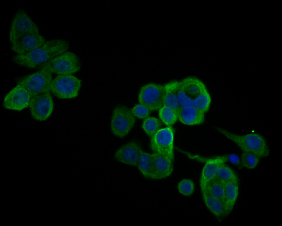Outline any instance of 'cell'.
<instances>
[{
  "label": "cell",
  "mask_w": 282,
  "mask_h": 226,
  "mask_svg": "<svg viewBox=\"0 0 282 226\" xmlns=\"http://www.w3.org/2000/svg\"><path fill=\"white\" fill-rule=\"evenodd\" d=\"M69 44L62 39L47 41L41 46L23 54L13 56L12 59L16 64L30 69L38 67L50 59L65 52Z\"/></svg>",
  "instance_id": "6da1fadb"
},
{
  "label": "cell",
  "mask_w": 282,
  "mask_h": 226,
  "mask_svg": "<svg viewBox=\"0 0 282 226\" xmlns=\"http://www.w3.org/2000/svg\"><path fill=\"white\" fill-rule=\"evenodd\" d=\"M221 134L236 144L243 152H250L260 158L268 156L270 150L265 138L256 133L240 135L233 133L222 128L216 127Z\"/></svg>",
  "instance_id": "7a4b0ae2"
},
{
  "label": "cell",
  "mask_w": 282,
  "mask_h": 226,
  "mask_svg": "<svg viewBox=\"0 0 282 226\" xmlns=\"http://www.w3.org/2000/svg\"><path fill=\"white\" fill-rule=\"evenodd\" d=\"M39 69L16 81L17 84L22 86L28 91L31 97L50 91L52 73L46 69Z\"/></svg>",
  "instance_id": "3957f363"
},
{
  "label": "cell",
  "mask_w": 282,
  "mask_h": 226,
  "mask_svg": "<svg viewBox=\"0 0 282 226\" xmlns=\"http://www.w3.org/2000/svg\"><path fill=\"white\" fill-rule=\"evenodd\" d=\"M81 63L75 53L66 52L55 57L38 67L44 68L52 73L60 75H72L80 70Z\"/></svg>",
  "instance_id": "277c9868"
},
{
  "label": "cell",
  "mask_w": 282,
  "mask_h": 226,
  "mask_svg": "<svg viewBox=\"0 0 282 226\" xmlns=\"http://www.w3.org/2000/svg\"><path fill=\"white\" fill-rule=\"evenodd\" d=\"M81 86V81L72 75H58L52 79L50 91L60 99L76 97Z\"/></svg>",
  "instance_id": "5b68a950"
},
{
  "label": "cell",
  "mask_w": 282,
  "mask_h": 226,
  "mask_svg": "<svg viewBox=\"0 0 282 226\" xmlns=\"http://www.w3.org/2000/svg\"><path fill=\"white\" fill-rule=\"evenodd\" d=\"M136 122L135 117L126 106L119 105L114 109L111 117L110 127L115 136L124 137L129 132Z\"/></svg>",
  "instance_id": "8992f818"
},
{
  "label": "cell",
  "mask_w": 282,
  "mask_h": 226,
  "mask_svg": "<svg viewBox=\"0 0 282 226\" xmlns=\"http://www.w3.org/2000/svg\"><path fill=\"white\" fill-rule=\"evenodd\" d=\"M165 92L164 86L149 83L141 88L138 101L140 104L145 106L151 111H156L163 106Z\"/></svg>",
  "instance_id": "52a82bcc"
},
{
  "label": "cell",
  "mask_w": 282,
  "mask_h": 226,
  "mask_svg": "<svg viewBox=\"0 0 282 226\" xmlns=\"http://www.w3.org/2000/svg\"><path fill=\"white\" fill-rule=\"evenodd\" d=\"M39 33L38 26L24 10H18L10 24L9 37L10 42L25 35Z\"/></svg>",
  "instance_id": "ba28073f"
},
{
  "label": "cell",
  "mask_w": 282,
  "mask_h": 226,
  "mask_svg": "<svg viewBox=\"0 0 282 226\" xmlns=\"http://www.w3.org/2000/svg\"><path fill=\"white\" fill-rule=\"evenodd\" d=\"M175 130L172 126L160 129L150 138V147L153 153L168 156L174 161L173 142Z\"/></svg>",
  "instance_id": "9c48e42d"
},
{
  "label": "cell",
  "mask_w": 282,
  "mask_h": 226,
  "mask_svg": "<svg viewBox=\"0 0 282 226\" xmlns=\"http://www.w3.org/2000/svg\"><path fill=\"white\" fill-rule=\"evenodd\" d=\"M28 106L35 119L40 121L46 120L51 116L54 108L50 92L47 91L31 97Z\"/></svg>",
  "instance_id": "30bf717a"
},
{
  "label": "cell",
  "mask_w": 282,
  "mask_h": 226,
  "mask_svg": "<svg viewBox=\"0 0 282 226\" xmlns=\"http://www.w3.org/2000/svg\"><path fill=\"white\" fill-rule=\"evenodd\" d=\"M31 96L23 86L17 85L5 96L3 106L5 109L21 111L29 106Z\"/></svg>",
  "instance_id": "8fae6325"
},
{
  "label": "cell",
  "mask_w": 282,
  "mask_h": 226,
  "mask_svg": "<svg viewBox=\"0 0 282 226\" xmlns=\"http://www.w3.org/2000/svg\"><path fill=\"white\" fill-rule=\"evenodd\" d=\"M46 41L40 33L27 34L10 42L11 49L17 54H23L41 46Z\"/></svg>",
  "instance_id": "7c38bea8"
},
{
  "label": "cell",
  "mask_w": 282,
  "mask_h": 226,
  "mask_svg": "<svg viewBox=\"0 0 282 226\" xmlns=\"http://www.w3.org/2000/svg\"><path fill=\"white\" fill-rule=\"evenodd\" d=\"M152 172L151 179L167 178L172 173L174 161L167 156L158 153L151 154Z\"/></svg>",
  "instance_id": "4fadbf2b"
},
{
  "label": "cell",
  "mask_w": 282,
  "mask_h": 226,
  "mask_svg": "<svg viewBox=\"0 0 282 226\" xmlns=\"http://www.w3.org/2000/svg\"><path fill=\"white\" fill-rule=\"evenodd\" d=\"M142 149L139 144L135 141L130 142L123 145L115 152V159L121 163L137 166L138 159Z\"/></svg>",
  "instance_id": "5bb4252c"
},
{
  "label": "cell",
  "mask_w": 282,
  "mask_h": 226,
  "mask_svg": "<svg viewBox=\"0 0 282 226\" xmlns=\"http://www.w3.org/2000/svg\"><path fill=\"white\" fill-rule=\"evenodd\" d=\"M228 160V155H224L217 156L206 161L202 170L200 178L201 190L204 188L208 183L215 177L219 165Z\"/></svg>",
  "instance_id": "9a60e30c"
},
{
  "label": "cell",
  "mask_w": 282,
  "mask_h": 226,
  "mask_svg": "<svg viewBox=\"0 0 282 226\" xmlns=\"http://www.w3.org/2000/svg\"><path fill=\"white\" fill-rule=\"evenodd\" d=\"M204 113L193 106L180 108L177 113L178 119L185 125H198L204 122Z\"/></svg>",
  "instance_id": "2e32d148"
},
{
  "label": "cell",
  "mask_w": 282,
  "mask_h": 226,
  "mask_svg": "<svg viewBox=\"0 0 282 226\" xmlns=\"http://www.w3.org/2000/svg\"><path fill=\"white\" fill-rule=\"evenodd\" d=\"M179 84L182 90L193 101L207 90L203 82L195 77L186 78L179 82Z\"/></svg>",
  "instance_id": "e0dca14e"
},
{
  "label": "cell",
  "mask_w": 282,
  "mask_h": 226,
  "mask_svg": "<svg viewBox=\"0 0 282 226\" xmlns=\"http://www.w3.org/2000/svg\"><path fill=\"white\" fill-rule=\"evenodd\" d=\"M201 190L206 207L218 221H222L226 217L224 204L213 196L206 189Z\"/></svg>",
  "instance_id": "ac0fdd59"
},
{
  "label": "cell",
  "mask_w": 282,
  "mask_h": 226,
  "mask_svg": "<svg viewBox=\"0 0 282 226\" xmlns=\"http://www.w3.org/2000/svg\"><path fill=\"white\" fill-rule=\"evenodd\" d=\"M239 182H229L225 183L224 207L226 217L231 212L237 199Z\"/></svg>",
  "instance_id": "d6986e66"
},
{
  "label": "cell",
  "mask_w": 282,
  "mask_h": 226,
  "mask_svg": "<svg viewBox=\"0 0 282 226\" xmlns=\"http://www.w3.org/2000/svg\"><path fill=\"white\" fill-rule=\"evenodd\" d=\"M179 85V82L176 81L170 82L164 85L166 92L163 105L177 113L180 108L177 97Z\"/></svg>",
  "instance_id": "ffe728a7"
},
{
  "label": "cell",
  "mask_w": 282,
  "mask_h": 226,
  "mask_svg": "<svg viewBox=\"0 0 282 226\" xmlns=\"http://www.w3.org/2000/svg\"><path fill=\"white\" fill-rule=\"evenodd\" d=\"M137 166L144 177L151 179L152 172L151 154L142 150L139 157Z\"/></svg>",
  "instance_id": "44dd1931"
},
{
  "label": "cell",
  "mask_w": 282,
  "mask_h": 226,
  "mask_svg": "<svg viewBox=\"0 0 282 226\" xmlns=\"http://www.w3.org/2000/svg\"><path fill=\"white\" fill-rule=\"evenodd\" d=\"M204 188L206 189L213 196L222 202L224 205L225 182L214 178L208 183Z\"/></svg>",
  "instance_id": "7402d4cb"
},
{
  "label": "cell",
  "mask_w": 282,
  "mask_h": 226,
  "mask_svg": "<svg viewBox=\"0 0 282 226\" xmlns=\"http://www.w3.org/2000/svg\"><path fill=\"white\" fill-rule=\"evenodd\" d=\"M214 178L225 183L229 182H239V178L236 173L225 163L219 165Z\"/></svg>",
  "instance_id": "603a6c76"
},
{
  "label": "cell",
  "mask_w": 282,
  "mask_h": 226,
  "mask_svg": "<svg viewBox=\"0 0 282 226\" xmlns=\"http://www.w3.org/2000/svg\"><path fill=\"white\" fill-rule=\"evenodd\" d=\"M162 122L154 117H148L143 120L142 127L146 134L150 138L160 129L163 125Z\"/></svg>",
  "instance_id": "cb8c5ba5"
},
{
  "label": "cell",
  "mask_w": 282,
  "mask_h": 226,
  "mask_svg": "<svg viewBox=\"0 0 282 226\" xmlns=\"http://www.w3.org/2000/svg\"><path fill=\"white\" fill-rule=\"evenodd\" d=\"M158 115L162 122L167 126H172L178 120L177 113L166 106L163 105L159 109Z\"/></svg>",
  "instance_id": "d4e9b609"
},
{
  "label": "cell",
  "mask_w": 282,
  "mask_h": 226,
  "mask_svg": "<svg viewBox=\"0 0 282 226\" xmlns=\"http://www.w3.org/2000/svg\"><path fill=\"white\" fill-rule=\"evenodd\" d=\"M193 102V106L205 113L209 109L211 99L207 90L199 95Z\"/></svg>",
  "instance_id": "484cf974"
},
{
  "label": "cell",
  "mask_w": 282,
  "mask_h": 226,
  "mask_svg": "<svg viewBox=\"0 0 282 226\" xmlns=\"http://www.w3.org/2000/svg\"><path fill=\"white\" fill-rule=\"evenodd\" d=\"M260 158L254 153L250 152H243L241 157V164L242 167L252 169L258 164Z\"/></svg>",
  "instance_id": "4316f807"
},
{
  "label": "cell",
  "mask_w": 282,
  "mask_h": 226,
  "mask_svg": "<svg viewBox=\"0 0 282 226\" xmlns=\"http://www.w3.org/2000/svg\"><path fill=\"white\" fill-rule=\"evenodd\" d=\"M177 189L179 192L182 195L189 196L193 194L194 191V184L190 179H184L178 183Z\"/></svg>",
  "instance_id": "83f0119b"
},
{
  "label": "cell",
  "mask_w": 282,
  "mask_h": 226,
  "mask_svg": "<svg viewBox=\"0 0 282 226\" xmlns=\"http://www.w3.org/2000/svg\"><path fill=\"white\" fill-rule=\"evenodd\" d=\"M133 115L140 119H145L149 116L151 111L145 106L138 104L131 110Z\"/></svg>",
  "instance_id": "f1b7e54d"
},
{
  "label": "cell",
  "mask_w": 282,
  "mask_h": 226,
  "mask_svg": "<svg viewBox=\"0 0 282 226\" xmlns=\"http://www.w3.org/2000/svg\"><path fill=\"white\" fill-rule=\"evenodd\" d=\"M177 97L180 108L193 106V102L183 92L179 85Z\"/></svg>",
  "instance_id": "f546056e"
},
{
  "label": "cell",
  "mask_w": 282,
  "mask_h": 226,
  "mask_svg": "<svg viewBox=\"0 0 282 226\" xmlns=\"http://www.w3.org/2000/svg\"><path fill=\"white\" fill-rule=\"evenodd\" d=\"M228 159L233 164L237 166L238 168L241 169L243 167L241 165L240 158L235 154H232L228 156Z\"/></svg>",
  "instance_id": "4dcf8cb0"
},
{
  "label": "cell",
  "mask_w": 282,
  "mask_h": 226,
  "mask_svg": "<svg viewBox=\"0 0 282 226\" xmlns=\"http://www.w3.org/2000/svg\"><path fill=\"white\" fill-rule=\"evenodd\" d=\"M256 48H255V51H256Z\"/></svg>",
  "instance_id": "1f68e13d"
},
{
  "label": "cell",
  "mask_w": 282,
  "mask_h": 226,
  "mask_svg": "<svg viewBox=\"0 0 282 226\" xmlns=\"http://www.w3.org/2000/svg\"><path fill=\"white\" fill-rule=\"evenodd\" d=\"M248 38H249V36H248Z\"/></svg>",
  "instance_id": "d6a6232c"
},
{
  "label": "cell",
  "mask_w": 282,
  "mask_h": 226,
  "mask_svg": "<svg viewBox=\"0 0 282 226\" xmlns=\"http://www.w3.org/2000/svg\"><path fill=\"white\" fill-rule=\"evenodd\" d=\"M246 47H246H247V45H246V47Z\"/></svg>",
  "instance_id": "836d02e7"
},
{
  "label": "cell",
  "mask_w": 282,
  "mask_h": 226,
  "mask_svg": "<svg viewBox=\"0 0 282 226\" xmlns=\"http://www.w3.org/2000/svg\"><path fill=\"white\" fill-rule=\"evenodd\" d=\"M235 32L234 31H233V33H235V32Z\"/></svg>",
  "instance_id": "e575fe53"
},
{
  "label": "cell",
  "mask_w": 282,
  "mask_h": 226,
  "mask_svg": "<svg viewBox=\"0 0 282 226\" xmlns=\"http://www.w3.org/2000/svg\"><path fill=\"white\" fill-rule=\"evenodd\" d=\"M265 46V47H265H265H265V46H265H265Z\"/></svg>",
  "instance_id": "d590c367"
}]
</instances>
